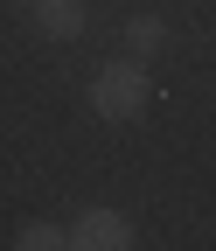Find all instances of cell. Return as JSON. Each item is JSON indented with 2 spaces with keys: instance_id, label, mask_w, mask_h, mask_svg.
Returning a JSON list of instances; mask_svg holds the SVG:
<instances>
[{
  "instance_id": "cell-1",
  "label": "cell",
  "mask_w": 216,
  "mask_h": 251,
  "mask_svg": "<svg viewBox=\"0 0 216 251\" xmlns=\"http://www.w3.org/2000/svg\"><path fill=\"white\" fill-rule=\"evenodd\" d=\"M146 105H153V84H146V63H133V56H119L91 77V112L105 126H133Z\"/></svg>"
},
{
  "instance_id": "cell-2",
  "label": "cell",
  "mask_w": 216,
  "mask_h": 251,
  "mask_svg": "<svg viewBox=\"0 0 216 251\" xmlns=\"http://www.w3.org/2000/svg\"><path fill=\"white\" fill-rule=\"evenodd\" d=\"M70 244H77V251H126V244H140V237H133V216H126V209L91 202L77 224H70Z\"/></svg>"
},
{
  "instance_id": "cell-3",
  "label": "cell",
  "mask_w": 216,
  "mask_h": 251,
  "mask_svg": "<svg viewBox=\"0 0 216 251\" xmlns=\"http://www.w3.org/2000/svg\"><path fill=\"white\" fill-rule=\"evenodd\" d=\"M35 28L49 42H77L84 35V7L77 0H35Z\"/></svg>"
},
{
  "instance_id": "cell-4",
  "label": "cell",
  "mask_w": 216,
  "mask_h": 251,
  "mask_svg": "<svg viewBox=\"0 0 216 251\" xmlns=\"http://www.w3.org/2000/svg\"><path fill=\"white\" fill-rule=\"evenodd\" d=\"M161 49H168V21L161 14H133L126 21V56L146 63V56H161Z\"/></svg>"
},
{
  "instance_id": "cell-5",
  "label": "cell",
  "mask_w": 216,
  "mask_h": 251,
  "mask_svg": "<svg viewBox=\"0 0 216 251\" xmlns=\"http://www.w3.org/2000/svg\"><path fill=\"white\" fill-rule=\"evenodd\" d=\"M56 244H70L63 224H49V216H35V224H21L14 230V251H56Z\"/></svg>"
}]
</instances>
